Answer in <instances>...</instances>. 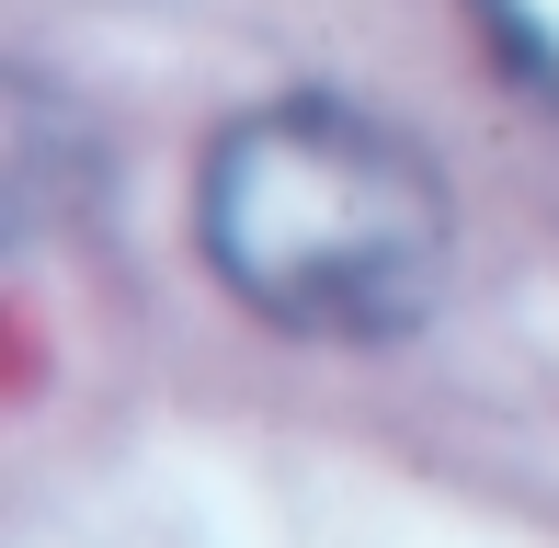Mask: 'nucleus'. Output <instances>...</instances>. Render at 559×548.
Segmentation results:
<instances>
[{"instance_id":"f257e3e1","label":"nucleus","mask_w":559,"mask_h":548,"mask_svg":"<svg viewBox=\"0 0 559 548\" xmlns=\"http://www.w3.org/2000/svg\"><path fill=\"white\" fill-rule=\"evenodd\" d=\"M194 240L217 286L274 332L377 343L412 332L456 274V194L412 127L332 92L217 127L194 183Z\"/></svg>"},{"instance_id":"f03ea898","label":"nucleus","mask_w":559,"mask_h":548,"mask_svg":"<svg viewBox=\"0 0 559 548\" xmlns=\"http://www.w3.org/2000/svg\"><path fill=\"white\" fill-rule=\"evenodd\" d=\"M468 12H479V35H491V58L559 115V0H468Z\"/></svg>"}]
</instances>
